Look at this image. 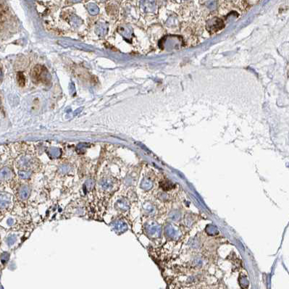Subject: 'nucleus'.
Returning <instances> with one entry per match:
<instances>
[{"label": "nucleus", "instance_id": "nucleus-1", "mask_svg": "<svg viewBox=\"0 0 289 289\" xmlns=\"http://www.w3.org/2000/svg\"><path fill=\"white\" fill-rule=\"evenodd\" d=\"M11 203V196L8 193H0V209L7 208Z\"/></svg>", "mask_w": 289, "mask_h": 289}, {"label": "nucleus", "instance_id": "nucleus-2", "mask_svg": "<svg viewBox=\"0 0 289 289\" xmlns=\"http://www.w3.org/2000/svg\"><path fill=\"white\" fill-rule=\"evenodd\" d=\"M33 161L31 159L27 158V157H23L21 160L18 162V164H19L20 167L24 170H27V169H29L33 166Z\"/></svg>", "mask_w": 289, "mask_h": 289}, {"label": "nucleus", "instance_id": "nucleus-3", "mask_svg": "<svg viewBox=\"0 0 289 289\" xmlns=\"http://www.w3.org/2000/svg\"><path fill=\"white\" fill-rule=\"evenodd\" d=\"M112 227L113 230H114L115 232L119 233H122V232H124L126 230V224L121 220L115 221V222H113Z\"/></svg>", "mask_w": 289, "mask_h": 289}, {"label": "nucleus", "instance_id": "nucleus-4", "mask_svg": "<svg viewBox=\"0 0 289 289\" xmlns=\"http://www.w3.org/2000/svg\"><path fill=\"white\" fill-rule=\"evenodd\" d=\"M100 186L103 190L109 191L113 187V181L110 178H105L100 181Z\"/></svg>", "mask_w": 289, "mask_h": 289}, {"label": "nucleus", "instance_id": "nucleus-5", "mask_svg": "<svg viewBox=\"0 0 289 289\" xmlns=\"http://www.w3.org/2000/svg\"><path fill=\"white\" fill-rule=\"evenodd\" d=\"M12 173L9 168L5 167L0 170V180H7L11 178Z\"/></svg>", "mask_w": 289, "mask_h": 289}, {"label": "nucleus", "instance_id": "nucleus-6", "mask_svg": "<svg viewBox=\"0 0 289 289\" xmlns=\"http://www.w3.org/2000/svg\"><path fill=\"white\" fill-rule=\"evenodd\" d=\"M29 193H30V190H29V188L27 186H23V187L21 188V189H20L19 195L21 199H23V200L28 198Z\"/></svg>", "mask_w": 289, "mask_h": 289}, {"label": "nucleus", "instance_id": "nucleus-7", "mask_svg": "<svg viewBox=\"0 0 289 289\" xmlns=\"http://www.w3.org/2000/svg\"><path fill=\"white\" fill-rule=\"evenodd\" d=\"M18 174H19V176L21 177L22 179H27L31 176V172L28 170H22L19 171Z\"/></svg>", "mask_w": 289, "mask_h": 289}, {"label": "nucleus", "instance_id": "nucleus-8", "mask_svg": "<svg viewBox=\"0 0 289 289\" xmlns=\"http://www.w3.org/2000/svg\"><path fill=\"white\" fill-rule=\"evenodd\" d=\"M126 206H127V204H126L125 201L124 199H120L116 204V206L118 207V209L121 210H125L126 209Z\"/></svg>", "mask_w": 289, "mask_h": 289}, {"label": "nucleus", "instance_id": "nucleus-9", "mask_svg": "<svg viewBox=\"0 0 289 289\" xmlns=\"http://www.w3.org/2000/svg\"><path fill=\"white\" fill-rule=\"evenodd\" d=\"M94 181L91 180H89L88 181L86 182L85 185H84V188L86 191H89L90 190H91V188H93L94 186Z\"/></svg>", "mask_w": 289, "mask_h": 289}, {"label": "nucleus", "instance_id": "nucleus-10", "mask_svg": "<svg viewBox=\"0 0 289 289\" xmlns=\"http://www.w3.org/2000/svg\"><path fill=\"white\" fill-rule=\"evenodd\" d=\"M49 154L51 155V157L57 158V157L60 156V151L57 149H52L49 151Z\"/></svg>", "mask_w": 289, "mask_h": 289}, {"label": "nucleus", "instance_id": "nucleus-11", "mask_svg": "<svg viewBox=\"0 0 289 289\" xmlns=\"http://www.w3.org/2000/svg\"><path fill=\"white\" fill-rule=\"evenodd\" d=\"M9 258H10V254L7 252H4V253L1 255V261L3 264L6 263L8 261Z\"/></svg>", "mask_w": 289, "mask_h": 289}, {"label": "nucleus", "instance_id": "nucleus-12", "mask_svg": "<svg viewBox=\"0 0 289 289\" xmlns=\"http://www.w3.org/2000/svg\"><path fill=\"white\" fill-rule=\"evenodd\" d=\"M7 244H8V245L11 246V245L13 244L16 241V236L15 235H11L10 236H9L8 239H7Z\"/></svg>", "mask_w": 289, "mask_h": 289}, {"label": "nucleus", "instance_id": "nucleus-13", "mask_svg": "<svg viewBox=\"0 0 289 289\" xmlns=\"http://www.w3.org/2000/svg\"><path fill=\"white\" fill-rule=\"evenodd\" d=\"M68 169H69L68 166H67V165H63V167H61V171L63 172V173H67V172L68 171Z\"/></svg>", "mask_w": 289, "mask_h": 289}, {"label": "nucleus", "instance_id": "nucleus-14", "mask_svg": "<svg viewBox=\"0 0 289 289\" xmlns=\"http://www.w3.org/2000/svg\"><path fill=\"white\" fill-rule=\"evenodd\" d=\"M13 223H14V219H13L10 218L8 219V220H7V224H8L9 226H12V225H13Z\"/></svg>", "mask_w": 289, "mask_h": 289}, {"label": "nucleus", "instance_id": "nucleus-15", "mask_svg": "<svg viewBox=\"0 0 289 289\" xmlns=\"http://www.w3.org/2000/svg\"><path fill=\"white\" fill-rule=\"evenodd\" d=\"M74 1H79V0H74Z\"/></svg>", "mask_w": 289, "mask_h": 289}, {"label": "nucleus", "instance_id": "nucleus-16", "mask_svg": "<svg viewBox=\"0 0 289 289\" xmlns=\"http://www.w3.org/2000/svg\"><path fill=\"white\" fill-rule=\"evenodd\" d=\"M0 277H1V275H0Z\"/></svg>", "mask_w": 289, "mask_h": 289}]
</instances>
